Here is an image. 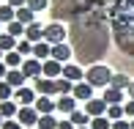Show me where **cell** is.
Segmentation results:
<instances>
[{
	"mask_svg": "<svg viewBox=\"0 0 134 129\" xmlns=\"http://www.w3.org/2000/svg\"><path fill=\"white\" fill-rule=\"evenodd\" d=\"M85 6V0H55L52 3V14L55 19H77L80 17V8Z\"/></svg>",
	"mask_w": 134,
	"mask_h": 129,
	"instance_id": "6da1fadb",
	"label": "cell"
},
{
	"mask_svg": "<svg viewBox=\"0 0 134 129\" xmlns=\"http://www.w3.org/2000/svg\"><path fill=\"white\" fill-rule=\"evenodd\" d=\"M112 77H115V74L107 69V66H101V63H93L88 71H85V82H90L93 88H109Z\"/></svg>",
	"mask_w": 134,
	"mask_h": 129,
	"instance_id": "7a4b0ae2",
	"label": "cell"
},
{
	"mask_svg": "<svg viewBox=\"0 0 134 129\" xmlns=\"http://www.w3.org/2000/svg\"><path fill=\"white\" fill-rule=\"evenodd\" d=\"M66 36H69V30L63 28V22H52V25H44V41H49V44H63Z\"/></svg>",
	"mask_w": 134,
	"mask_h": 129,
	"instance_id": "3957f363",
	"label": "cell"
},
{
	"mask_svg": "<svg viewBox=\"0 0 134 129\" xmlns=\"http://www.w3.org/2000/svg\"><path fill=\"white\" fill-rule=\"evenodd\" d=\"M41 118V113L33 107V104H25V107H19V115H16V121H19L22 126H36Z\"/></svg>",
	"mask_w": 134,
	"mask_h": 129,
	"instance_id": "277c9868",
	"label": "cell"
},
{
	"mask_svg": "<svg viewBox=\"0 0 134 129\" xmlns=\"http://www.w3.org/2000/svg\"><path fill=\"white\" fill-rule=\"evenodd\" d=\"M22 71H25V77H27V80L41 77V74H44V60H38V58H25V63H22Z\"/></svg>",
	"mask_w": 134,
	"mask_h": 129,
	"instance_id": "5b68a950",
	"label": "cell"
},
{
	"mask_svg": "<svg viewBox=\"0 0 134 129\" xmlns=\"http://www.w3.org/2000/svg\"><path fill=\"white\" fill-rule=\"evenodd\" d=\"M38 99V94H36V88H27V85H22V88L14 91V102L19 104V107H25V104H36Z\"/></svg>",
	"mask_w": 134,
	"mask_h": 129,
	"instance_id": "8992f818",
	"label": "cell"
},
{
	"mask_svg": "<svg viewBox=\"0 0 134 129\" xmlns=\"http://www.w3.org/2000/svg\"><path fill=\"white\" fill-rule=\"evenodd\" d=\"M36 94L38 96H52L58 94V80H49V77H36Z\"/></svg>",
	"mask_w": 134,
	"mask_h": 129,
	"instance_id": "52a82bcc",
	"label": "cell"
},
{
	"mask_svg": "<svg viewBox=\"0 0 134 129\" xmlns=\"http://www.w3.org/2000/svg\"><path fill=\"white\" fill-rule=\"evenodd\" d=\"M107 107L109 104L104 102V99H90V102H85V113L90 115V118H99V115H107Z\"/></svg>",
	"mask_w": 134,
	"mask_h": 129,
	"instance_id": "ba28073f",
	"label": "cell"
},
{
	"mask_svg": "<svg viewBox=\"0 0 134 129\" xmlns=\"http://www.w3.org/2000/svg\"><path fill=\"white\" fill-rule=\"evenodd\" d=\"M74 99H77V102H90V99H93V85L85 82V80H82V82H77V85H74Z\"/></svg>",
	"mask_w": 134,
	"mask_h": 129,
	"instance_id": "9c48e42d",
	"label": "cell"
},
{
	"mask_svg": "<svg viewBox=\"0 0 134 129\" xmlns=\"http://www.w3.org/2000/svg\"><path fill=\"white\" fill-rule=\"evenodd\" d=\"M36 110H38L41 115H55L58 113V104H55L49 96H38V99H36V104H33Z\"/></svg>",
	"mask_w": 134,
	"mask_h": 129,
	"instance_id": "30bf717a",
	"label": "cell"
},
{
	"mask_svg": "<svg viewBox=\"0 0 134 129\" xmlns=\"http://www.w3.org/2000/svg\"><path fill=\"white\" fill-rule=\"evenodd\" d=\"M58 113H63V115H71L77 110V99H74V94H66V96H60L58 102Z\"/></svg>",
	"mask_w": 134,
	"mask_h": 129,
	"instance_id": "8fae6325",
	"label": "cell"
},
{
	"mask_svg": "<svg viewBox=\"0 0 134 129\" xmlns=\"http://www.w3.org/2000/svg\"><path fill=\"white\" fill-rule=\"evenodd\" d=\"M44 77H49V80H60L63 77V63L60 60H44Z\"/></svg>",
	"mask_w": 134,
	"mask_h": 129,
	"instance_id": "7c38bea8",
	"label": "cell"
},
{
	"mask_svg": "<svg viewBox=\"0 0 134 129\" xmlns=\"http://www.w3.org/2000/svg\"><path fill=\"white\" fill-rule=\"evenodd\" d=\"M101 99H104L107 104H123V99H126V91H118V88H104V94H101Z\"/></svg>",
	"mask_w": 134,
	"mask_h": 129,
	"instance_id": "4fadbf2b",
	"label": "cell"
},
{
	"mask_svg": "<svg viewBox=\"0 0 134 129\" xmlns=\"http://www.w3.org/2000/svg\"><path fill=\"white\" fill-rule=\"evenodd\" d=\"M25 80H27V77H25V71H22V69H8V74H5V82H8L14 91L22 88V85H25Z\"/></svg>",
	"mask_w": 134,
	"mask_h": 129,
	"instance_id": "5bb4252c",
	"label": "cell"
},
{
	"mask_svg": "<svg viewBox=\"0 0 134 129\" xmlns=\"http://www.w3.org/2000/svg\"><path fill=\"white\" fill-rule=\"evenodd\" d=\"M69 58H71V47L66 44V41H63V44H52V60H60V63L66 66Z\"/></svg>",
	"mask_w": 134,
	"mask_h": 129,
	"instance_id": "9a60e30c",
	"label": "cell"
},
{
	"mask_svg": "<svg viewBox=\"0 0 134 129\" xmlns=\"http://www.w3.org/2000/svg\"><path fill=\"white\" fill-rule=\"evenodd\" d=\"M25 39H27V41H33V44L44 41V28H41V22H33V25H27V30H25Z\"/></svg>",
	"mask_w": 134,
	"mask_h": 129,
	"instance_id": "2e32d148",
	"label": "cell"
},
{
	"mask_svg": "<svg viewBox=\"0 0 134 129\" xmlns=\"http://www.w3.org/2000/svg\"><path fill=\"white\" fill-rule=\"evenodd\" d=\"M33 58L49 60L52 58V44H49V41H38V44H33Z\"/></svg>",
	"mask_w": 134,
	"mask_h": 129,
	"instance_id": "e0dca14e",
	"label": "cell"
},
{
	"mask_svg": "<svg viewBox=\"0 0 134 129\" xmlns=\"http://www.w3.org/2000/svg\"><path fill=\"white\" fill-rule=\"evenodd\" d=\"M63 77L71 80V82H82V80H85V71L80 69V66H74V63H66L63 66Z\"/></svg>",
	"mask_w": 134,
	"mask_h": 129,
	"instance_id": "ac0fdd59",
	"label": "cell"
},
{
	"mask_svg": "<svg viewBox=\"0 0 134 129\" xmlns=\"http://www.w3.org/2000/svg\"><path fill=\"white\" fill-rule=\"evenodd\" d=\"M0 115H3V118H16V115H19V104H16L14 99L0 102Z\"/></svg>",
	"mask_w": 134,
	"mask_h": 129,
	"instance_id": "d6986e66",
	"label": "cell"
},
{
	"mask_svg": "<svg viewBox=\"0 0 134 129\" xmlns=\"http://www.w3.org/2000/svg\"><path fill=\"white\" fill-rule=\"evenodd\" d=\"M16 44H19V39H14L11 33H0V50L3 52H14Z\"/></svg>",
	"mask_w": 134,
	"mask_h": 129,
	"instance_id": "ffe728a7",
	"label": "cell"
},
{
	"mask_svg": "<svg viewBox=\"0 0 134 129\" xmlns=\"http://www.w3.org/2000/svg\"><path fill=\"white\" fill-rule=\"evenodd\" d=\"M16 19H19L22 25H33L36 22V11L27 8V6H22V8H16Z\"/></svg>",
	"mask_w": 134,
	"mask_h": 129,
	"instance_id": "44dd1931",
	"label": "cell"
},
{
	"mask_svg": "<svg viewBox=\"0 0 134 129\" xmlns=\"http://www.w3.org/2000/svg\"><path fill=\"white\" fill-rule=\"evenodd\" d=\"M69 118H71V124H74V126H90V121H93L88 113H85V110H74Z\"/></svg>",
	"mask_w": 134,
	"mask_h": 129,
	"instance_id": "7402d4cb",
	"label": "cell"
},
{
	"mask_svg": "<svg viewBox=\"0 0 134 129\" xmlns=\"http://www.w3.org/2000/svg\"><path fill=\"white\" fill-rule=\"evenodd\" d=\"M3 60H5V66H8V69H22V63H25V58H22L16 50H14V52H5Z\"/></svg>",
	"mask_w": 134,
	"mask_h": 129,
	"instance_id": "603a6c76",
	"label": "cell"
},
{
	"mask_svg": "<svg viewBox=\"0 0 134 129\" xmlns=\"http://www.w3.org/2000/svg\"><path fill=\"white\" fill-rule=\"evenodd\" d=\"M25 30H27V25H22L19 19H14V22H8V28H5V33H11L14 39H25Z\"/></svg>",
	"mask_w": 134,
	"mask_h": 129,
	"instance_id": "cb8c5ba5",
	"label": "cell"
},
{
	"mask_svg": "<svg viewBox=\"0 0 134 129\" xmlns=\"http://www.w3.org/2000/svg\"><path fill=\"white\" fill-rule=\"evenodd\" d=\"M16 19V8L14 6H0V22H3V25H8V22H14Z\"/></svg>",
	"mask_w": 134,
	"mask_h": 129,
	"instance_id": "d4e9b609",
	"label": "cell"
},
{
	"mask_svg": "<svg viewBox=\"0 0 134 129\" xmlns=\"http://www.w3.org/2000/svg\"><path fill=\"white\" fill-rule=\"evenodd\" d=\"M123 115H126L123 104H109V107H107V118H109V121H120Z\"/></svg>",
	"mask_w": 134,
	"mask_h": 129,
	"instance_id": "484cf974",
	"label": "cell"
},
{
	"mask_svg": "<svg viewBox=\"0 0 134 129\" xmlns=\"http://www.w3.org/2000/svg\"><path fill=\"white\" fill-rule=\"evenodd\" d=\"M16 52H19L22 58H33V41L19 39V44H16Z\"/></svg>",
	"mask_w": 134,
	"mask_h": 129,
	"instance_id": "4316f807",
	"label": "cell"
},
{
	"mask_svg": "<svg viewBox=\"0 0 134 129\" xmlns=\"http://www.w3.org/2000/svg\"><path fill=\"white\" fill-rule=\"evenodd\" d=\"M109 85H112V88H118V91H129L131 80L126 77V74H115V77H112V82H109Z\"/></svg>",
	"mask_w": 134,
	"mask_h": 129,
	"instance_id": "83f0119b",
	"label": "cell"
},
{
	"mask_svg": "<svg viewBox=\"0 0 134 129\" xmlns=\"http://www.w3.org/2000/svg\"><path fill=\"white\" fill-rule=\"evenodd\" d=\"M58 124H60V121L55 118V115H41L36 126H38V129H58Z\"/></svg>",
	"mask_w": 134,
	"mask_h": 129,
	"instance_id": "f1b7e54d",
	"label": "cell"
},
{
	"mask_svg": "<svg viewBox=\"0 0 134 129\" xmlns=\"http://www.w3.org/2000/svg\"><path fill=\"white\" fill-rule=\"evenodd\" d=\"M90 129H112V121H109L107 115H99V118L90 121Z\"/></svg>",
	"mask_w": 134,
	"mask_h": 129,
	"instance_id": "f546056e",
	"label": "cell"
},
{
	"mask_svg": "<svg viewBox=\"0 0 134 129\" xmlns=\"http://www.w3.org/2000/svg\"><path fill=\"white\" fill-rule=\"evenodd\" d=\"M11 94H14V88H11L5 80H0V102H8V99H11Z\"/></svg>",
	"mask_w": 134,
	"mask_h": 129,
	"instance_id": "4dcf8cb0",
	"label": "cell"
},
{
	"mask_svg": "<svg viewBox=\"0 0 134 129\" xmlns=\"http://www.w3.org/2000/svg\"><path fill=\"white\" fill-rule=\"evenodd\" d=\"M47 6H49V0H27V8H33L36 14H41Z\"/></svg>",
	"mask_w": 134,
	"mask_h": 129,
	"instance_id": "1f68e13d",
	"label": "cell"
},
{
	"mask_svg": "<svg viewBox=\"0 0 134 129\" xmlns=\"http://www.w3.org/2000/svg\"><path fill=\"white\" fill-rule=\"evenodd\" d=\"M3 129H25V126H22V124H19V121H16V118H5Z\"/></svg>",
	"mask_w": 134,
	"mask_h": 129,
	"instance_id": "d6a6232c",
	"label": "cell"
},
{
	"mask_svg": "<svg viewBox=\"0 0 134 129\" xmlns=\"http://www.w3.org/2000/svg\"><path fill=\"white\" fill-rule=\"evenodd\" d=\"M112 129H131V121L120 118V121H112Z\"/></svg>",
	"mask_w": 134,
	"mask_h": 129,
	"instance_id": "836d02e7",
	"label": "cell"
},
{
	"mask_svg": "<svg viewBox=\"0 0 134 129\" xmlns=\"http://www.w3.org/2000/svg\"><path fill=\"white\" fill-rule=\"evenodd\" d=\"M123 110H126V115H129V121H131V118H134V99L123 102Z\"/></svg>",
	"mask_w": 134,
	"mask_h": 129,
	"instance_id": "e575fe53",
	"label": "cell"
},
{
	"mask_svg": "<svg viewBox=\"0 0 134 129\" xmlns=\"http://www.w3.org/2000/svg\"><path fill=\"white\" fill-rule=\"evenodd\" d=\"M58 129H77V126L71 124V118H60V124H58Z\"/></svg>",
	"mask_w": 134,
	"mask_h": 129,
	"instance_id": "d590c367",
	"label": "cell"
},
{
	"mask_svg": "<svg viewBox=\"0 0 134 129\" xmlns=\"http://www.w3.org/2000/svg\"><path fill=\"white\" fill-rule=\"evenodd\" d=\"M8 6H14V8H22V6H27V0H5Z\"/></svg>",
	"mask_w": 134,
	"mask_h": 129,
	"instance_id": "8d00e7d4",
	"label": "cell"
},
{
	"mask_svg": "<svg viewBox=\"0 0 134 129\" xmlns=\"http://www.w3.org/2000/svg\"><path fill=\"white\" fill-rule=\"evenodd\" d=\"M5 74H8V66H5V60H0V80H5Z\"/></svg>",
	"mask_w": 134,
	"mask_h": 129,
	"instance_id": "74e56055",
	"label": "cell"
},
{
	"mask_svg": "<svg viewBox=\"0 0 134 129\" xmlns=\"http://www.w3.org/2000/svg\"><path fill=\"white\" fill-rule=\"evenodd\" d=\"M126 94H129V99H134V80H131V85H129V91H126Z\"/></svg>",
	"mask_w": 134,
	"mask_h": 129,
	"instance_id": "f35d334b",
	"label": "cell"
},
{
	"mask_svg": "<svg viewBox=\"0 0 134 129\" xmlns=\"http://www.w3.org/2000/svg\"><path fill=\"white\" fill-rule=\"evenodd\" d=\"M3 124H5V118H3V115H0V129H3Z\"/></svg>",
	"mask_w": 134,
	"mask_h": 129,
	"instance_id": "ab89813d",
	"label": "cell"
},
{
	"mask_svg": "<svg viewBox=\"0 0 134 129\" xmlns=\"http://www.w3.org/2000/svg\"><path fill=\"white\" fill-rule=\"evenodd\" d=\"M3 58H5V52H3V50H0V60H3Z\"/></svg>",
	"mask_w": 134,
	"mask_h": 129,
	"instance_id": "60d3db41",
	"label": "cell"
},
{
	"mask_svg": "<svg viewBox=\"0 0 134 129\" xmlns=\"http://www.w3.org/2000/svg\"><path fill=\"white\" fill-rule=\"evenodd\" d=\"M77 129H90V126H77Z\"/></svg>",
	"mask_w": 134,
	"mask_h": 129,
	"instance_id": "b9f144b4",
	"label": "cell"
},
{
	"mask_svg": "<svg viewBox=\"0 0 134 129\" xmlns=\"http://www.w3.org/2000/svg\"><path fill=\"white\" fill-rule=\"evenodd\" d=\"M25 129H38V126H25Z\"/></svg>",
	"mask_w": 134,
	"mask_h": 129,
	"instance_id": "7bdbcfd3",
	"label": "cell"
},
{
	"mask_svg": "<svg viewBox=\"0 0 134 129\" xmlns=\"http://www.w3.org/2000/svg\"><path fill=\"white\" fill-rule=\"evenodd\" d=\"M131 129H134V118H131Z\"/></svg>",
	"mask_w": 134,
	"mask_h": 129,
	"instance_id": "ee69618b",
	"label": "cell"
},
{
	"mask_svg": "<svg viewBox=\"0 0 134 129\" xmlns=\"http://www.w3.org/2000/svg\"><path fill=\"white\" fill-rule=\"evenodd\" d=\"M0 25H3V22H0ZM0 33H3V30H0Z\"/></svg>",
	"mask_w": 134,
	"mask_h": 129,
	"instance_id": "f6af8a7d",
	"label": "cell"
}]
</instances>
